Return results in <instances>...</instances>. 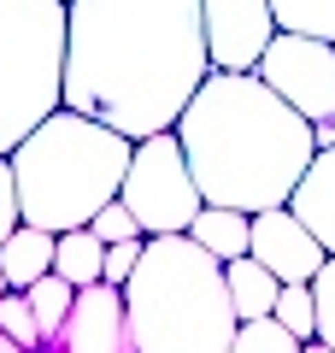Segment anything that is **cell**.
<instances>
[{
	"instance_id": "7c38bea8",
	"label": "cell",
	"mask_w": 335,
	"mask_h": 353,
	"mask_svg": "<svg viewBox=\"0 0 335 353\" xmlns=\"http://www.w3.org/2000/svg\"><path fill=\"white\" fill-rule=\"evenodd\" d=\"M53 259H59V236H48V230L24 224L6 248H0V265H6V277H12L18 294H30L41 277H53Z\"/></svg>"
},
{
	"instance_id": "9a60e30c",
	"label": "cell",
	"mask_w": 335,
	"mask_h": 353,
	"mask_svg": "<svg viewBox=\"0 0 335 353\" xmlns=\"http://www.w3.org/2000/svg\"><path fill=\"white\" fill-rule=\"evenodd\" d=\"M53 271H59L71 289H94V283H106V241H100L94 230H71V236H59V259H53Z\"/></svg>"
},
{
	"instance_id": "d4e9b609",
	"label": "cell",
	"mask_w": 335,
	"mask_h": 353,
	"mask_svg": "<svg viewBox=\"0 0 335 353\" xmlns=\"http://www.w3.org/2000/svg\"><path fill=\"white\" fill-rule=\"evenodd\" d=\"M312 136H318V153L335 148V118H323V124H312Z\"/></svg>"
},
{
	"instance_id": "603a6c76",
	"label": "cell",
	"mask_w": 335,
	"mask_h": 353,
	"mask_svg": "<svg viewBox=\"0 0 335 353\" xmlns=\"http://www.w3.org/2000/svg\"><path fill=\"white\" fill-rule=\"evenodd\" d=\"M312 301H318V341L335 347V259L312 277Z\"/></svg>"
},
{
	"instance_id": "8fae6325",
	"label": "cell",
	"mask_w": 335,
	"mask_h": 353,
	"mask_svg": "<svg viewBox=\"0 0 335 353\" xmlns=\"http://www.w3.org/2000/svg\"><path fill=\"white\" fill-rule=\"evenodd\" d=\"M288 212H294L300 224L323 241V253L335 259V148H323L318 159H312V171L300 176V189H294V201H288Z\"/></svg>"
},
{
	"instance_id": "ac0fdd59",
	"label": "cell",
	"mask_w": 335,
	"mask_h": 353,
	"mask_svg": "<svg viewBox=\"0 0 335 353\" xmlns=\"http://www.w3.org/2000/svg\"><path fill=\"white\" fill-rule=\"evenodd\" d=\"M276 324H283L300 347L318 341V301H312V283H288V289L276 294Z\"/></svg>"
},
{
	"instance_id": "4fadbf2b",
	"label": "cell",
	"mask_w": 335,
	"mask_h": 353,
	"mask_svg": "<svg viewBox=\"0 0 335 353\" xmlns=\"http://www.w3.org/2000/svg\"><path fill=\"white\" fill-rule=\"evenodd\" d=\"M188 236H194L218 265H236V259H247V253H253V218L247 212H230V206H206V212L194 218Z\"/></svg>"
},
{
	"instance_id": "6da1fadb",
	"label": "cell",
	"mask_w": 335,
	"mask_h": 353,
	"mask_svg": "<svg viewBox=\"0 0 335 353\" xmlns=\"http://www.w3.org/2000/svg\"><path fill=\"white\" fill-rule=\"evenodd\" d=\"M212 77L200 0H71L65 6V112L130 141L171 136Z\"/></svg>"
},
{
	"instance_id": "d6986e66",
	"label": "cell",
	"mask_w": 335,
	"mask_h": 353,
	"mask_svg": "<svg viewBox=\"0 0 335 353\" xmlns=\"http://www.w3.org/2000/svg\"><path fill=\"white\" fill-rule=\"evenodd\" d=\"M0 330H6L18 347L48 353V336H41V324H36V306H30V294H6V301H0Z\"/></svg>"
},
{
	"instance_id": "e0dca14e",
	"label": "cell",
	"mask_w": 335,
	"mask_h": 353,
	"mask_svg": "<svg viewBox=\"0 0 335 353\" xmlns=\"http://www.w3.org/2000/svg\"><path fill=\"white\" fill-rule=\"evenodd\" d=\"M77 294H83V289H71L59 271H53V277H41L36 289H30V306H36V324H41V336H48V347L59 341V330H65V318H71Z\"/></svg>"
},
{
	"instance_id": "30bf717a",
	"label": "cell",
	"mask_w": 335,
	"mask_h": 353,
	"mask_svg": "<svg viewBox=\"0 0 335 353\" xmlns=\"http://www.w3.org/2000/svg\"><path fill=\"white\" fill-rule=\"evenodd\" d=\"M253 259L288 289V283H312L323 265H329V253H323V241L312 236L288 206H276V212L253 218Z\"/></svg>"
},
{
	"instance_id": "484cf974",
	"label": "cell",
	"mask_w": 335,
	"mask_h": 353,
	"mask_svg": "<svg viewBox=\"0 0 335 353\" xmlns=\"http://www.w3.org/2000/svg\"><path fill=\"white\" fill-rule=\"evenodd\" d=\"M0 353H30V347H18V341L6 336V330H0Z\"/></svg>"
},
{
	"instance_id": "52a82bcc",
	"label": "cell",
	"mask_w": 335,
	"mask_h": 353,
	"mask_svg": "<svg viewBox=\"0 0 335 353\" xmlns=\"http://www.w3.org/2000/svg\"><path fill=\"white\" fill-rule=\"evenodd\" d=\"M259 77L306 118V124L335 118V48L329 41L276 30V41L265 48V59H259Z\"/></svg>"
},
{
	"instance_id": "3957f363",
	"label": "cell",
	"mask_w": 335,
	"mask_h": 353,
	"mask_svg": "<svg viewBox=\"0 0 335 353\" xmlns=\"http://www.w3.org/2000/svg\"><path fill=\"white\" fill-rule=\"evenodd\" d=\"M130 159H136V141L130 136H118V130H106V124H94V118L59 106V112L12 153L24 224L48 230V236L88 230L118 194H124Z\"/></svg>"
},
{
	"instance_id": "ba28073f",
	"label": "cell",
	"mask_w": 335,
	"mask_h": 353,
	"mask_svg": "<svg viewBox=\"0 0 335 353\" xmlns=\"http://www.w3.org/2000/svg\"><path fill=\"white\" fill-rule=\"evenodd\" d=\"M212 71H259L265 48L276 41L271 0H200Z\"/></svg>"
},
{
	"instance_id": "4316f807",
	"label": "cell",
	"mask_w": 335,
	"mask_h": 353,
	"mask_svg": "<svg viewBox=\"0 0 335 353\" xmlns=\"http://www.w3.org/2000/svg\"><path fill=\"white\" fill-rule=\"evenodd\" d=\"M6 294H18V289H12V277H6V265H0V301H6Z\"/></svg>"
},
{
	"instance_id": "7a4b0ae2",
	"label": "cell",
	"mask_w": 335,
	"mask_h": 353,
	"mask_svg": "<svg viewBox=\"0 0 335 353\" xmlns=\"http://www.w3.org/2000/svg\"><path fill=\"white\" fill-rule=\"evenodd\" d=\"M176 141L206 206H230L247 218L288 206L318 159L312 124L259 71H212L188 101Z\"/></svg>"
},
{
	"instance_id": "5b68a950",
	"label": "cell",
	"mask_w": 335,
	"mask_h": 353,
	"mask_svg": "<svg viewBox=\"0 0 335 353\" xmlns=\"http://www.w3.org/2000/svg\"><path fill=\"white\" fill-rule=\"evenodd\" d=\"M65 106V6L0 0V159Z\"/></svg>"
},
{
	"instance_id": "9c48e42d",
	"label": "cell",
	"mask_w": 335,
	"mask_h": 353,
	"mask_svg": "<svg viewBox=\"0 0 335 353\" xmlns=\"http://www.w3.org/2000/svg\"><path fill=\"white\" fill-rule=\"evenodd\" d=\"M48 353H136L124 289H112V283L83 289L77 306H71V318H65V330H59V341Z\"/></svg>"
},
{
	"instance_id": "8992f818",
	"label": "cell",
	"mask_w": 335,
	"mask_h": 353,
	"mask_svg": "<svg viewBox=\"0 0 335 353\" xmlns=\"http://www.w3.org/2000/svg\"><path fill=\"white\" fill-rule=\"evenodd\" d=\"M118 201L136 212L141 236H188L194 230V218L206 212V194H200L194 171H188V153L176 141V130L136 141V159H130Z\"/></svg>"
},
{
	"instance_id": "cb8c5ba5",
	"label": "cell",
	"mask_w": 335,
	"mask_h": 353,
	"mask_svg": "<svg viewBox=\"0 0 335 353\" xmlns=\"http://www.w3.org/2000/svg\"><path fill=\"white\" fill-rule=\"evenodd\" d=\"M141 253H148V241H118V248H106V283L112 289H124V283L136 277Z\"/></svg>"
},
{
	"instance_id": "44dd1931",
	"label": "cell",
	"mask_w": 335,
	"mask_h": 353,
	"mask_svg": "<svg viewBox=\"0 0 335 353\" xmlns=\"http://www.w3.org/2000/svg\"><path fill=\"white\" fill-rule=\"evenodd\" d=\"M88 230H94L106 248H118V241H148V236H141V224H136V212H130L124 201H112V206H106V212H100Z\"/></svg>"
},
{
	"instance_id": "ffe728a7",
	"label": "cell",
	"mask_w": 335,
	"mask_h": 353,
	"mask_svg": "<svg viewBox=\"0 0 335 353\" xmlns=\"http://www.w3.org/2000/svg\"><path fill=\"white\" fill-rule=\"evenodd\" d=\"M230 353H306V347H300L276 318H259V324H241V330H236Z\"/></svg>"
},
{
	"instance_id": "f1b7e54d",
	"label": "cell",
	"mask_w": 335,
	"mask_h": 353,
	"mask_svg": "<svg viewBox=\"0 0 335 353\" xmlns=\"http://www.w3.org/2000/svg\"><path fill=\"white\" fill-rule=\"evenodd\" d=\"M59 6H71V0H59Z\"/></svg>"
},
{
	"instance_id": "277c9868",
	"label": "cell",
	"mask_w": 335,
	"mask_h": 353,
	"mask_svg": "<svg viewBox=\"0 0 335 353\" xmlns=\"http://www.w3.org/2000/svg\"><path fill=\"white\" fill-rule=\"evenodd\" d=\"M124 306L136 353H230L241 330L230 277L194 236H148Z\"/></svg>"
},
{
	"instance_id": "83f0119b",
	"label": "cell",
	"mask_w": 335,
	"mask_h": 353,
	"mask_svg": "<svg viewBox=\"0 0 335 353\" xmlns=\"http://www.w3.org/2000/svg\"><path fill=\"white\" fill-rule=\"evenodd\" d=\"M306 353H335V347H329V341H306Z\"/></svg>"
},
{
	"instance_id": "2e32d148",
	"label": "cell",
	"mask_w": 335,
	"mask_h": 353,
	"mask_svg": "<svg viewBox=\"0 0 335 353\" xmlns=\"http://www.w3.org/2000/svg\"><path fill=\"white\" fill-rule=\"evenodd\" d=\"M276 12V30L288 36H318L335 48V0H271Z\"/></svg>"
},
{
	"instance_id": "7402d4cb",
	"label": "cell",
	"mask_w": 335,
	"mask_h": 353,
	"mask_svg": "<svg viewBox=\"0 0 335 353\" xmlns=\"http://www.w3.org/2000/svg\"><path fill=\"white\" fill-rule=\"evenodd\" d=\"M24 230V206H18V176H12V159H0V248Z\"/></svg>"
},
{
	"instance_id": "5bb4252c",
	"label": "cell",
	"mask_w": 335,
	"mask_h": 353,
	"mask_svg": "<svg viewBox=\"0 0 335 353\" xmlns=\"http://www.w3.org/2000/svg\"><path fill=\"white\" fill-rule=\"evenodd\" d=\"M223 277H230V301H236V318H241V324L276 318V294H283V283H276L253 253H247V259H236V265H223Z\"/></svg>"
}]
</instances>
